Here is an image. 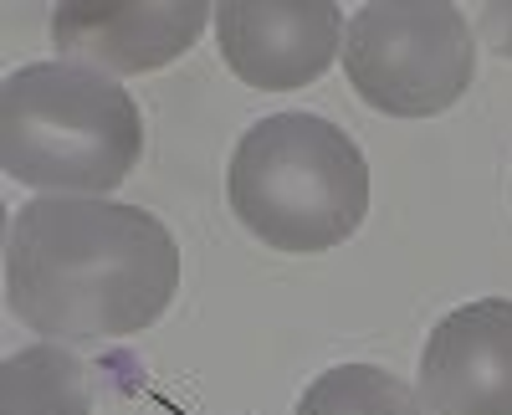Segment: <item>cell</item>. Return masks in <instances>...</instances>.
Returning a JSON list of instances; mask_svg holds the SVG:
<instances>
[{"label":"cell","instance_id":"cell-1","mask_svg":"<svg viewBox=\"0 0 512 415\" xmlns=\"http://www.w3.org/2000/svg\"><path fill=\"white\" fill-rule=\"evenodd\" d=\"M180 293L169 226L113 195H31L6 226V308L47 344L98 349L154 328Z\"/></svg>","mask_w":512,"mask_h":415},{"label":"cell","instance_id":"cell-2","mask_svg":"<svg viewBox=\"0 0 512 415\" xmlns=\"http://www.w3.org/2000/svg\"><path fill=\"white\" fill-rule=\"evenodd\" d=\"M226 205L272 252L318 257L364 226L369 159L323 113H267L231 149Z\"/></svg>","mask_w":512,"mask_h":415},{"label":"cell","instance_id":"cell-3","mask_svg":"<svg viewBox=\"0 0 512 415\" xmlns=\"http://www.w3.org/2000/svg\"><path fill=\"white\" fill-rule=\"evenodd\" d=\"M139 154L144 113L98 67L47 57L0 88V164L31 195H113Z\"/></svg>","mask_w":512,"mask_h":415},{"label":"cell","instance_id":"cell-4","mask_svg":"<svg viewBox=\"0 0 512 415\" xmlns=\"http://www.w3.org/2000/svg\"><path fill=\"white\" fill-rule=\"evenodd\" d=\"M482 41L466 11L441 0H374L344 26L349 88L390 118H436L466 98Z\"/></svg>","mask_w":512,"mask_h":415},{"label":"cell","instance_id":"cell-5","mask_svg":"<svg viewBox=\"0 0 512 415\" xmlns=\"http://www.w3.org/2000/svg\"><path fill=\"white\" fill-rule=\"evenodd\" d=\"M349 16L333 0H221L216 47L236 82L256 93H297L344 52Z\"/></svg>","mask_w":512,"mask_h":415},{"label":"cell","instance_id":"cell-6","mask_svg":"<svg viewBox=\"0 0 512 415\" xmlns=\"http://www.w3.org/2000/svg\"><path fill=\"white\" fill-rule=\"evenodd\" d=\"M205 26H216V6L200 0H62L52 11V47L62 62L98 67L108 77H144L180 62Z\"/></svg>","mask_w":512,"mask_h":415},{"label":"cell","instance_id":"cell-7","mask_svg":"<svg viewBox=\"0 0 512 415\" xmlns=\"http://www.w3.org/2000/svg\"><path fill=\"white\" fill-rule=\"evenodd\" d=\"M425 415H512V298L451 308L420 349Z\"/></svg>","mask_w":512,"mask_h":415},{"label":"cell","instance_id":"cell-8","mask_svg":"<svg viewBox=\"0 0 512 415\" xmlns=\"http://www.w3.org/2000/svg\"><path fill=\"white\" fill-rule=\"evenodd\" d=\"M0 415H93L88 364L77 359V349L47 344V339L6 354Z\"/></svg>","mask_w":512,"mask_h":415},{"label":"cell","instance_id":"cell-9","mask_svg":"<svg viewBox=\"0 0 512 415\" xmlns=\"http://www.w3.org/2000/svg\"><path fill=\"white\" fill-rule=\"evenodd\" d=\"M292 415H425L420 390L384 364H333L297 395Z\"/></svg>","mask_w":512,"mask_h":415},{"label":"cell","instance_id":"cell-10","mask_svg":"<svg viewBox=\"0 0 512 415\" xmlns=\"http://www.w3.org/2000/svg\"><path fill=\"white\" fill-rule=\"evenodd\" d=\"M482 47L502 62H512V0H492L482 11Z\"/></svg>","mask_w":512,"mask_h":415}]
</instances>
